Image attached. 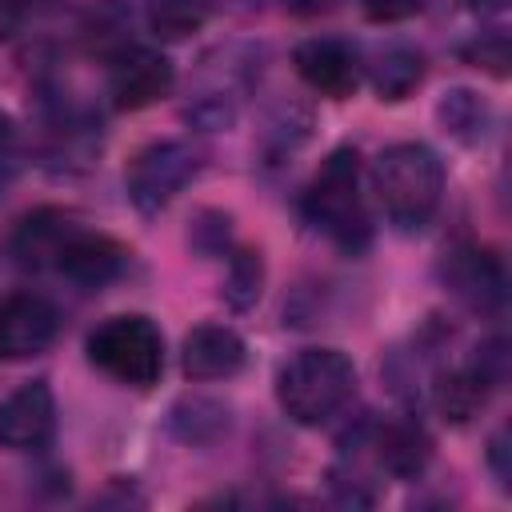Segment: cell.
Instances as JSON below:
<instances>
[{
	"mask_svg": "<svg viewBox=\"0 0 512 512\" xmlns=\"http://www.w3.org/2000/svg\"><path fill=\"white\" fill-rule=\"evenodd\" d=\"M228 428H232V408L216 396H180L168 408V432L180 444L208 448L220 436H228Z\"/></svg>",
	"mask_w": 512,
	"mask_h": 512,
	"instance_id": "15",
	"label": "cell"
},
{
	"mask_svg": "<svg viewBox=\"0 0 512 512\" xmlns=\"http://www.w3.org/2000/svg\"><path fill=\"white\" fill-rule=\"evenodd\" d=\"M480 4H484V8H500L504 0H476V8H480Z\"/></svg>",
	"mask_w": 512,
	"mask_h": 512,
	"instance_id": "28",
	"label": "cell"
},
{
	"mask_svg": "<svg viewBox=\"0 0 512 512\" xmlns=\"http://www.w3.org/2000/svg\"><path fill=\"white\" fill-rule=\"evenodd\" d=\"M84 348H88V360L104 376H112L128 388H152L164 372V336L140 312L108 316L104 324H96L88 332Z\"/></svg>",
	"mask_w": 512,
	"mask_h": 512,
	"instance_id": "4",
	"label": "cell"
},
{
	"mask_svg": "<svg viewBox=\"0 0 512 512\" xmlns=\"http://www.w3.org/2000/svg\"><path fill=\"white\" fill-rule=\"evenodd\" d=\"M20 176V124L0 108V196Z\"/></svg>",
	"mask_w": 512,
	"mask_h": 512,
	"instance_id": "23",
	"label": "cell"
},
{
	"mask_svg": "<svg viewBox=\"0 0 512 512\" xmlns=\"http://www.w3.org/2000/svg\"><path fill=\"white\" fill-rule=\"evenodd\" d=\"M128 256H132V252H128L120 240L76 224V228L64 236V244H60L56 260H52V268H56L64 280H72L76 288L96 292V288L112 284V280L124 272Z\"/></svg>",
	"mask_w": 512,
	"mask_h": 512,
	"instance_id": "10",
	"label": "cell"
},
{
	"mask_svg": "<svg viewBox=\"0 0 512 512\" xmlns=\"http://www.w3.org/2000/svg\"><path fill=\"white\" fill-rule=\"evenodd\" d=\"M368 80H372V92L388 104L412 96L424 80V56L412 48V44H388L372 56L368 64Z\"/></svg>",
	"mask_w": 512,
	"mask_h": 512,
	"instance_id": "17",
	"label": "cell"
},
{
	"mask_svg": "<svg viewBox=\"0 0 512 512\" xmlns=\"http://www.w3.org/2000/svg\"><path fill=\"white\" fill-rule=\"evenodd\" d=\"M248 348L228 324H196L180 344V368L188 380H228L244 368Z\"/></svg>",
	"mask_w": 512,
	"mask_h": 512,
	"instance_id": "12",
	"label": "cell"
},
{
	"mask_svg": "<svg viewBox=\"0 0 512 512\" xmlns=\"http://www.w3.org/2000/svg\"><path fill=\"white\" fill-rule=\"evenodd\" d=\"M440 280L444 288L472 312L480 316H496L508 300V272L504 260L492 248L480 244H456L444 252L440 260Z\"/></svg>",
	"mask_w": 512,
	"mask_h": 512,
	"instance_id": "6",
	"label": "cell"
},
{
	"mask_svg": "<svg viewBox=\"0 0 512 512\" xmlns=\"http://www.w3.org/2000/svg\"><path fill=\"white\" fill-rule=\"evenodd\" d=\"M264 292V256L256 248H232L228 252V272H224V300L236 312L256 308Z\"/></svg>",
	"mask_w": 512,
	"mask_h": 512,
	"instance_id": "20",
	"label": "cell"
},
{
	"mask_svg": "<svg viewBox=\"0 0 512 512\" xmlns=\"http://www.w3.org/2000/svg\"><path fill=\"white\" fill-rule=\"evenodd\" d=\"M300 208H304L308 224L340 252L360 256L372 244V220H368L364 192H360L356 148H332L324 156V164L316 168V176L304 188Z\"/></svg>",
	"mask_w": 512,
	"mask_h": 512,
	"instance_id": "1",
	"label": "cell"
},
{
	"mask_svg": "<svg viewBox=\"0 0 512 512\" xmlns=\"http://www.w3.org/2000/svg\"><path fill=\"white\" fill-rule=\"evenodd\" d=\"M188 244L196 256H224L232 252V220L216 208H200L188 228Z\"/></svg>",
	"mask_w": 512,
	"mask_h": 512,
	"instance_id": "21",
	"label": "cell"
},
{
	"mask_svg": "<svg viewBox=\"0 0 512 512\" xmlns=\"http://www.w3.org/2000/svg\"><path fill=\"white\" fill-rule=\"evenodd\" d=\"M212 16V0H148V28L156 40H188Z\"/></svg>",
	"mask_w": 512,
	"mask_h": 512,
	"instance_id": "19",
	"label": "cell"
},
{
	"mask_svg": "<svg viewBox=\"0 0 512 512\" xmlns=\"http://www.w3.org/2000/svg\"><path fill=\"white\" fill-rule=\"evenodd\" d=\"M32 12H36V0H0V40L16 36Z\"/></svg>",
	"mask_w": 512,
	"mask_h": 512,
	"instance_id": "25",
	"label": "cell"
},
{
	"mask_svg": "<svg viewBox=\"0 0 512 512\" xmlns=\"http://www.w3.org/2000/svg\"><path fill=\"white\" fill-rule=\"evenodd\" d=\"M360 8L372 24H400L412 20L424 8V0H360Z\"/></svg>",
	"mask_w": 512,
	"mask_h": 512,
	"instance_id": "24",
	"label": "cell"
},
{
	"mask_svg": "<svg viewBox=\"0 0 512 512\" xmlns=\"http://www.w3.org/2000/svg\"><path fill=\"white\" fill-rule=\"evenodd\" d=\"M176 84V68L164 52L156 48H124L112 56V72H108V96L120 112H140L148 104H156L160 96H168Z\"/></svg>",
	"mask_w": 512,
	"mask_h": 512,
	"instance_id": "9",
	"label": "cell"
},
{
	"mask_svg": "<svg viewBox=\"0 0 512 512\" xmlns=\"http://www.w3.org/2000/svg\"><path fill=\"white\" fill-rule=\"evenodd\" d=\"M372 188L400 232H420L444 196V164L420 140L388 144L372 160Z\"/></svg>",
	"mask_w": 512,
	"mask_h": 512,
	"instance_id": "2",
	"label": "cell"
},
{
	"mask_svg": "<svg viewBox=\"0 0 512 512\" xmlns=\"http://www.w3.org/2000/svg\"><path fill=\"white\" fill-rule=\"evenodd\" d=\"M436 124L444 136H452L456 144L472 148L484 140L488 124H492V108L480 92L472 88H448L440 100H436Z\"/></svg>",
	"mask_w": 512,
	"mask_h": 512,
	"instance_id": "18",
	"label": "cell"
},
{
	"mask_svg": "<svg viewBox=\"0 0 512 512\" xmlns=\"http://www.w3.org/2000/svg\"><path fill=\"white\" fill-rule=\"evenodd\" d=\"M56 432V396L44 376L24 380L16 392L0 400V448L8 452H40Z\"/></svg>",
	"mask_w": 512,
	"mask_h": 512,
	"instance_id": "8",
	"label": "cell"
},
{
	"mask_svg": "<svg viewBox=\"0 0 512 512\" xmlns=\"http://www.w3.org/2000/svg\"><path fill=\"white\" fill-rule=\"evenodd\" d=\"M464 60L492 72V76H508V36L504 32H484L476 44L464 48Z\"/></svg>",
	"mask_w": 512,
	"mask_h": 512,
	"instance_id": "22",
	"label": "cell"
},
{
	"mask_svg": "<svg viewBox=\"0 0 512 512\" xmlns=\"http://www.w3.org/2000/svg\"><path fill=\"white\" fill-rule=\"evenodd\" d=\"M288 4V12H296V16H324V12H332L340 0H284Z\"/></svg>",
	"mask_w": 512,
	"mask_h": 512,
	"instance_id": "27",
	"label": "cell"
},
{
	"mask_svg": "<svg viewBox=\"0 0 512 512\" xmlns=\"http://www.w3.org/2000/svg\"><path fill=\"white\" fill-rule=\"evenodd\" d=\"M200 148H192L188 140H156L148 148H140L124 172V188L128 200L140 216H156L164 212L200 172Z\"/></svg>",
	"mask_w": 512,
	"mask_h": 512,
	"instance_id": "5",
	"label": "cell"
},
{
	"mask_svg": "<svg viewBox=\"0 0 512 512\" xmlns=\"http://www.w3.org/2000/svg\"><path fill=\"white\" fill-rule=\"evenodd\" d=\"M292 64H296V76L328 100H348L360 84V56L336 36H312L296 44Z\"/></svg>",
	"mask_w": 512,
	"mask_h": 512,
	"instance_id": "11",
	"label": "cell"
},
{
	"mask_svg": "<svg viewBox=\"0 0 512 512\" xmlns=\"http://www.w3.org/2000/svg\"><path fill=\"white\" fill-rule=\"evenodd\" d=\"M488 464H492V472H496V484L508 492V476H512V468H508V428H500V432L488 440Z\"/></svg>",
	"mask_w": 512,
	"mask_h": 512,
	"instance_id": "26",
	"label": "cell"
},
{
	"mask_svg": "<svg viewBox=\"0 0 512 512\" xmlns=\"http://www.w3.org/2000/svg\"><path fill=\"white\" fill-rule=\"evenodd\" d=\"M76 228V220L60 208H36L20 220L16 236H12V252L24 268H52L64 236Z\"/></svg>",
	"mask_w": 512,
	"mask_h": 512,
	"instance_id": "14",
	"label": "cell"
},
{
	"mask_svg": "<svg viewBox=\"0 0 512 512\" xmlns=\"http://www.w3.org/2000/svg\"><path fill=\"white\" fill-rule=\"evenodd\" d=\"M60 332V312L44 292L16 288L0 300V356L4 360H28L52 348Z\"/></svg>",
	"mask_w": 512,
	"mask_h": 512,
	"instance_id": "7",
	"label": "cell"
},
{
	"mask_svg": "<svg viewBox=\"0 0 512 512\" xmlns=\"http://www.w3.org/2000/svg\"><path fill=\"white\" fill-rule=\"evenodd\" d=\"M356 392V368L340 348H300L276 372V400L288 420L328 424Z\"/></svg>",
	"mask_w": 512,
	"mask_h": 512,
	"instance_id": "3",
	"label": "cell"
},
{
	"mask_svg": "<svg viewBox=\"0 0 512 512\" xmlns=\"http://www.w3.org/2000/svg\"><path fill=\"white\" fill-rule=\"evenodd\" d=\"M368 448H376V464L396 480H416L432 460V436L416 416L368 424Z\"/></svg>",
	"mask_w": 512,
	"mask_h": 512,
	"instance_id": "13",
	"label": "cell"
},
{
	"mask_svg": "<svg viewBox=\"0 0 512 512\" xmlns=\"http://www.w3.org/2000/svg\"><path fill=\"white\" fill-rule=\"evenodd\" d=\"M496 388L472 368V364H460V368H448L436 376L432 384V404L436 412L448 420V424H468L492 396Z\"/></svg>",
	"mask_w": 512,
	"mask_h": 512,
	"instance_id": "16",
	"label": "cell"
}]
</instances>
